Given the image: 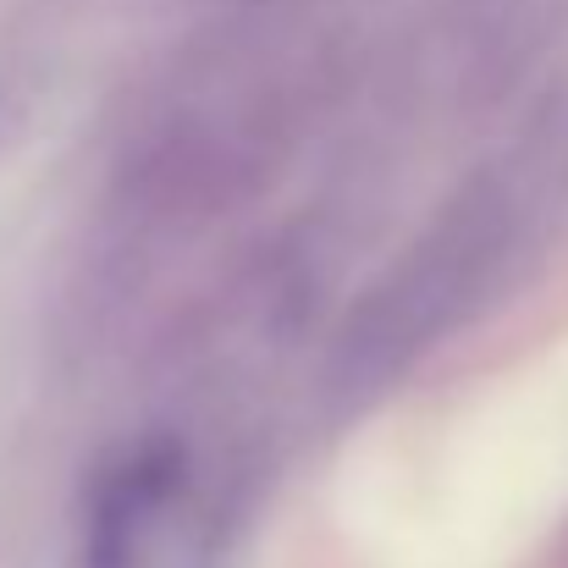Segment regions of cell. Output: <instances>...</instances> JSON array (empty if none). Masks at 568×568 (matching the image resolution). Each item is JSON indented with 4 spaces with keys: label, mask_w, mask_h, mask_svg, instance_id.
Returning a JSON list of instances; mask_svg holds the SVG:
<instances>
[{
    "label": "cell",
    "mask_w": 568,
    "mask_h": 568,
    "mask_svg": "<svg viewBox=\"0 0 568 568\" xmlns=\"http://www.w3.org/2000/svg\"><path fill=\"white\" fill-rule=\"evenodd\" d=\"M519 204L514 189L497 178H480L464 189L447 215L430 226V237L386 276L354 315L332 354V386L337 392H376L397 376L442 326L464 315V304L497 276V265L514 248Z\"/></svg>",
    "instance_id": "1"
}]
</instances>
